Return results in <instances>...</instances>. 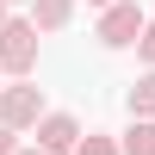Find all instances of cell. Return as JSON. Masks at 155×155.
I'll return each instance as SVG.
<instances>
[{
    "label": "cell",
    "mask_w": 155,
    "mask_h": 155,
    "mask_svg": "<svg viewBox=\"0 0 155 155\" xmlns=\"http://www.w3.org/2000/svg\"><path fill=\"white\" fill-rule=\"evenodd\" d=\"M37 44H44V31H37L31 19H19V12H6V19H0V74L25 81V74L37 68Z\"/></svg>",
    "instance_id": "6da1fadb"
},
{
    "label": "cell",
    "mask_w": 155,
    "mask_h": 155,
    "mask_svg": "<svg viewBox=\"0 0 155 155\" xmlns=\"http://www.w3.org/2000/svg\"><path fill=\"white\" fill-rule=\"evenodd\" d=\"M44 87H31V74H25V81H0V124H6V130H31L37 118H44Z\"/></svg>",
    "instance_id": "7a4b0ae2"
},
{
    "label": "cell",
    "mask_w": 155,
    "mask_h": 155,
    "mask_svg": "<svg viewBox=\"0 0 155 155\" xmlns=\"http://www.w3.org/2000/svg\"><path fill=\"white\" fill-rule=\"evenodd\" d=\"M143 19H149V12L137 6V0H112V6H99V44H106V50H130L137 31H143Z\"/></svg>",
    "instance_id": "3957f363"
},
{
    "label": "cell",
    "mask_w": 155,
    "mask_h": 155,
    "mask_svg": "<svg viewBox=\"0 0 155 155\" xmlns=\"http://www.w3.org/2000/svg\"><path fill=\"white\" fill-rule=\"evenodd\" d=\"M31 137H37L44 155H74V143H81V118H74V112H44V118L31 124Z\"/></svg>",
    "instance_id": "277c9868"
},
{
    "label": "cell",
    "mask_w": 155,
    "mask_h": 155,
    "mask_svg": "<svg viewBox=\"0 0 155 155\" xmlns=\"http://www.w3.org/2000/svg\"><path fill=\"white\" fill-rule=\"evenodd\" d=\"M25 6H31L25 19H31L37 31H62V25L74 19V0H25Z\"/></svg>",
    "instance_id": "5b68a950"
},
{
    "label": "cell",
    "mask_w": 155,
    "mask_h": 155,
    "mask_svg": "<svg viewBox=\"0 0 155 155\" xmlns=\"http://www.w3.org/2000/svg\"><path fill=\"white\" fill-rule=\"evenodd\" d=\"M124 106H130V118H155V68H143V74L130 81Z\"/></svg>",
    "instance_id": "8992f818"
},
{
    "label": "cell",
    "mask_w": 155,
    "mask_h": 155,
    "mask_svg": "<svg viewBox=\"0 0 155 155\" xmlns=\"http://www.w3.org/2000/svg\"><path fill=\"white\" fill-rule=\"evenodd\" d=\"M118 155H155V118H130V130L118 137Z\"/></svg>",
    "instance_id": "52a82bcc"
},
{
    "label": "cell",
    "mask_w": 155,
    "mask_h": 155,
    "mask_svg": "<svg viewBox=\"0 0 155 155\" xmlns=\"http://www.w3.org/2000/svg\"><path fill=\"white\" fill-rule=\"evenodd\" d=\"M74 155H118V137H106V130H81Z\"/></svg>",
    "instance_id": "ba28073f"
},
{
    "label": "cell",
    "mask_w": 155,
    "mask_h": 155,
    "mask_svg": "<svg viewBox=\"0 0 155 155\" xmlns=\"http://www.w3.org/2000/svg\"><path fill=\"white\" fill-rule=\"evenodd\" d=\"M137 62H143V68H155V19H143V31H137Z\"/></svg>",
    "instance_id": "9c48e42d"
},
{
    "label": "cell",
    "mask_w": 155,
    "mask_h": 155,
    "mask_svg": "<svg viewBox=\"0 0 155 155\" xmlns=\"http://www.w3.org/2000/svg\"><path fill=\"white\" fill-rule=\"evenodd\" d=\"M19 149V130H6V124H0V155H12Z\"/></svg>",
    "instance_id": "30bf717a"
},
{
    "label": "cell",
    "mask_w": 155,
    "mask_h": 155,
    "mask_svg": "<svg viewBox=\"0 0 155 155\" xmlns=\"http://www.w3.org/2000/svg\"><path fill=\"white\" fill-rule=\"evenodd\" d=\"M12 155H44V149H12Z\"/></svg>",
    "instance_id": "8fae6325"
},
{
    "label": "cell",
    "mask_w": 155,
    "mask_h": 155,
    "mask_svg": "<svg viewBox=\"0 0 155 155\" xmlns=\"http://www.w3.org/2000/svg\"><path fill=\"white\" fill-rule=\"evenodd\" d=\"M87 6H112V0H87Z\"/></svg>",
    "instance_id": "7c38bea8"
},
{
    "label": "cell",
    "mask_w": 155,
    "mask_h": 155,
    "mask_svg": "<svg viewBox=\"0 0 155 155\" xmlns=\"http://www.w3.org/2000/svg\"><path fill=\"white\" fill-rule=\"evenodd\" d=\"M0 19H6V0H0Z\"/></svg>",
    "instance_id": "4fadbf2b"
},
{
    "label": "cell",
    "mask_w": 155,
    "mask_h": 155,
    "mask_svg": "<svg viewBox=\"0 0 155 155\" xmlns=\"http://www.w3.org/2000/svg\"><path fill=\"white\" fill-rule=\"evenodd\" d=\"M6 6H25V0H6Z\"/></svg>",
    "instance_id": "5bb4252c"
},
{
    "label": "cell",
    "mask_w": 155,
    "mask_h": 155,
    "mask_svg": "<svg viewBox=\"0 0 155 155\" xmlns=\"http://www.w3.org/2000/svg\"><path fill=\"white\" fill-rule=\"evenodd\" d=\"M0 81H6V74H0Z\"/></svg>",
    "instance_id": "9a60e30c"
}]
</instances>
